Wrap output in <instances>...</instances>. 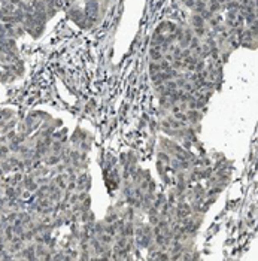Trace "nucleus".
Returning a JSON list of instances; mask_svg holds the SVG:
<instances>
[{
  "instance_id": "1",
  "label": "nucleus",
  "mask_w": 258,
  "mask_h": 261,
  "mask_svg": "<svg viewBox=\"0 0 258 261\" xmlns=\"http://www.w3.org/2000/svg\"><path fill=\"white\" fill-rule=\"evenodd\" d=\"M200 118H201V113L197 109H190L188 112H186V121H191V124L199 123Z\"/></svg>"
},
{
  "instance_id": "2",
  "label": "nucleus",
  "mask_w": 258,
  "mask_h": 261,
  "mask_svg": "<svg viewBox=\"0 0 258 261\" xmlns=\"http://www.w3.org/2000/svg\"><path fill=\"white\" fill-rule=\"evenodd\" d=\"M97 239H99V240H100V243H103V245H110V243H113V236L108 234L106 231H103V233L97 234Z\"/></svg>"
},
{
  "instance_id": "3",
  "label": "nucleus",
  "mask_w": 258,
  "mask_h": 261,
  "mask_svg": "<svg viewBox=\"0 0 258 261\" xmlns=\"http://www.w3.org/2000/svg\"><path fill=\"white\" fill-rule=\"evenodd\" d=\"M124 236H127V237H133L134 236V224H133V221H125Z\"/></svg>"
},
{
  "instance_id": "4",
  "label": "nucleus",
  "mask_w": 258,
  "mask_h": 261,
  "mask_svg": "<svg viewBox=\"0 0 258 261\" xmlns=\"http://www.w3.org/2000/svg\"><path fill=\"white\" fill-rule=\"evenodd\" d=\"M190 21H191V24L194 26V29H196V27H203V24H204V19H203L199 14H194V15L190 18Z\"/></svg>"
},
{
  "instance_id": "5",
  "label": "nucleus",
  "mask_w": 258,
  "mask_h": 261,
  "mask_svg": "<svg viewBox=\"0 0 258 261\" xmlns=\"http://www.w3.org/2000/svg\"><path fill=\"white\" fill-rule=\"evenodd\" d=\"M167 121L170 124V128H173V130H178V128H181V127L185 125L183 121H178V120H175V118H167Z\"/></svg>"
},
{
  "instance_id": "6",
  "label": "nucleus",
  "mask_w": 258,
  "mask_h": 261,
  "mask_svg": "<svg viewBox=\"0 0 258 261\" xmlns=\"http://www.w3.org/2000/svg\"><path fill=\"white\" fill-rule=\"evenodd\" d=\"M5 196H6L8 199H18L16 191H15V186L8 185V186H6V191H5Z\"/></svg>"
},
{
  "instance_id": "7",
  "label": "nucleus",
  "mask_w": 258,
  "mask_h": 261,
  "mask_svg": "<svg viewBox=\"0 0 258 261\" xmlns=\"http://www.w3.org/2000/svg\"><path fill=\"white\" fill-rule=\"evenodd\" d=\"M94 233H96V236L97 234H100V233H103L105 231V221H99V222H94Z\"/></svg>"
},
{
  "instance_id": "8",
  "label": "nucleus",
  "mask_w": 258,
  "mask_h": 261,
  "mask_svg": "<svg viewBox=\"0 0 258 261\" xmlns=\"http://www.w3.org/2000/svg\"><path fill=\"white\" fill-rule=\"evenodd\" d=\"M149 72H151V75H155V73H158V72H161V67H160V63H157V61H152V63L149 64Z\"/></svg>"
},
{
  "instance_id": "9",
  "label": "nucleus",
  "mask_w": 258,
  "mask_h": 261,
  "mask_svg": "<svg viewBox=\"0 0 258 261\" xmlns=\"http://www.w3.org/2000/svg\"><path fill=\"white\" fill-rule=\"evenodd\" d=\"M19 145H21V143H18V142H15V140H11L8 146H9V151H11V152H14V154H18V152H19Z\"/></svg>"
},
{
  "instance_id": "10",
  "label": "nucleus",
  "mask_w": 258,
  "mask_h": 261,
  "mask_svg": "<svg viewBox=\"0 0 258 261\" xmlns=\"http://www.w3.org/2000/svg\"><path fill=\"white\" fill-rule=\"evenodd\" d=\"M116 219H118V213L112 212V213H109V215L105 218V224H112V222H115Z\"/></svg>"
},
{
  "instance_id": "11",
  "label": "nucleus",
  "mask_w": 258,
  "mask_h": 261,
  "mask_svg": "<svg viewBox=\"0 0 258 261\" xmlns=\"http://www.w3.org/2000/svg\"><path fill=\"white\" fill-rule=\"evenodd\" d=\"M105 231L108 233V234H110V236H115L116 234V227H115V224L112 222V224H106L105 225Z\"/></svg>"
},
{
  "instance_id": "12",
  "label": "nucleus",
  "mask_w": 258,
  "mask_h": 261,
  "mask_svg": "<svg viewBox=\"0 0 258 261\" xmlns=\"http://www.w3.org/2000/svg\"><path fill=\"white\" fill-rule=\"evenodd\" d=\"M16 218H18V212H15V210H11L8 215H6V219H8L9 224H14Z\"/></svg>"
},
{
  "instance_id": "13",
  "label": "nucleus",
  "mask_w": 258,
  "mask_h": 261,
  "mask_svg": "<svg viewBox=\"0 0 258 261\" xmlns=\"http://www.w3.org/2000/svg\"><path fill=\"white\" fill-rule=\"evenodd\" d=\"M173 118L175 120H178V121H186V113H183L182 110H178V112H175L173 113Z\"/></svg>"
},
{
  "instance_id": "14",
  "label": "nucleus",
  "mask_w": 258,
  "mask_h": 261,
  "mask_svg": "<svg viewBox=\"0 0 258 261\" xmlns=\"http://www.w3.org/2000/svg\"><path fill=\"white\" fill-rule=\"evenodd\" d=\"M164 87H166V90H169V91H173V90H178V87H176V82L175 81H166L164 82Z\"/></svg>"
},
{
  "instance_id": "15",
  "label": "nucleus",
  "mask_w": 258,
  "mask_h": 261,
  "mask_svg": "<svg viewBox=\"0 0 258 261\" xmlns=\"http://www.w3.org/2000/svg\"><path fill=\"white\" fill-rule=\"evenodd\" d=\"M199 15H200V16H201L203 19H210V18H212V16H214V14H212V12H210L209 9H204V11H201V12H200Z\"/></svg>"
},
{
  "instance_id": "16",
  "label": "nucleus",
  "mask_w": 258,
  "mask_h": 261,
  "mask_svg": "<svg viewBox=\"0 0 258 261\" xmlns=\"http://www.w3.org/2000/svg\"><path fill=\"white\" fill-rule=\"evenodd\" d=\"M158 160L163 161V163H166V164L170 163V157H169L166 152H160V154H158Z\"/></svg>"
},
{
  "instance_id": "17",
  "label": "nucleus",
  "mask_w": 258,
  "mask_h": 261,
  "mask_svg": "<svg viewBox=\"0 0 258 261\" xmlns=\"http://www.w3.org/2000/svg\"><path fill=\"white\" fill-rule=\"evenodd\" d=\"M151 227H152L151 224L142 225V233H143V234H148V236H154V234H152V228H151Z\"/></svg>"
},
{
  "instance_id": "18",
  "label": "nucleus",
  "mask_w": 258,
  "mask_h": 261,
  "mask_svg": "<svg viewBox=\"0 0 258 261\" xmlns=\"http://www.w3.org/2000/svg\"><path fill=\"white\" fill-rule=\"evenodd\" d=\"M160 67H161V72H163V70H169V69H170V63H169L167 60H164V58H161V63H160Z\"/></svg>"
},
{
  "instance_id": "19",
  "label": "nucleus",
  "mask_w": 258,
  "mask_h": 261,
  "mask_svg": "<svg viewBox=\"0 0 258 261\" xmlns=\"http://www.w3.org/2000/svg\"><path fill=\"white\" fill-rule=\"evenodd\" d=\"M158 221H160L158 213H157V215H149V224H151V225H157Z\"/></svg>"
},
{
  "instance_id": "20",
  "label": "nucleus",
  "mask_w": 258,
  "mask_h": 261,
  "mask_svg": "<svg viewBox=\"0 0 258 261\" xmlns=\"http://www.w3.org/2000/svg\"><path fill=\"white\" fill-rule=\"evenodd\" d=\"M34 181L37 182L39 186H40V185H45V184H48V178H46V176H39V178H36Z\"/></svg>"
},
{
  "instance_id": "21",
  "label": "nucleus",
  "mask_w": 258,
  "mask_h": 261,
  "mask_svg": "<svg viewBox=\"0 0 258 261\" xmlns=\"http://www.w3.org/2000/svg\"><path fill=\"white\" fill-rule=\"evenodd\" d=\"M5 136H6V139L11 142V140H14V139L16 137V131H14V128H12V130H9V131H8Z\"/></svg>"
},
{
  "instance_id": "22",
  "label": "nucleus",
  "mask_w": 258,
  "mask_h": 261,
  "mask_svg": "<svg viewBox=\"0 0 258 261\" xmlns=\"http://www.w3.org/2000/svg\"><path fill=\"white\" fill-rule=\"evenodd\" d=\"M194 33H196L197 36H204V34H206V30H204V27H196V29H194Z\"/></svg>"
},
{
  "instance_id": "23",
  "label": "nucleus",
  "mask_w": 258,
  "mask_h": 261,
  "mask_svg": "<svg viewBox=\"0 0 258 261\" xmlns=\"http://www.w3.org/2000/svg\"><path fill=\"white\" fill-rule=\"evenodd\" d=\"M64 170H66V164H60V163L55 164V172L57 173H63Z\"/></svg>"
},
{
  "instance_id": "24",
  "label": "nucleus",
  "mask_w": 258,
  "mask_h": 261,
  "mask_svg": "<svg viewBox=\"0 0 258 261\" xmlns=\"http://www.w3.org/2000/svg\"><path fill=\"white\" fill-rule=\"evenodd\" d=\"M79 200H78V194H70V197H69V203L70 204H75V203H78Z\"/></svg>"
},
{
  "instance_id": "25",
  "label": "nucleus",
  "mask_w": 258,
  "mask_h": 261,
  "mask_svg": "<svg viewBox=\"0 0 258 261\" xmlns=\"http://www.w3.org/2000/svg\"><path fill=\"white\" fill-rule=\"evenodd\" d=\"M22 178H24L22 172H16V173H15V176H14V179H15L16 182H21V181H22Z\"/></svg>"
},
{
  "instance_id": "26",
  "label": "nucleus",
  "mask_w": 258,
  "mask_h": 261,
  "mask_svg": "<svg viewBox=\"0 0 258 261\" xmlns=\"http://www.w3.org/2000/svg\"><path fill=\"white\" fill-rule=\"evenodd\" d=\"M87 197H88V194H87V191H82L81 194H78V200H79V201H84V200H85Z\"/></svg>"
},
{
  "instance_id": "27",
  "label": "nucleus",
  "mask_w": 258,
  "mask_h": 261,
  "mask_svg": "<svg viewBox=\"0 0 258 261\" xmlns=\"http://www.w3.org/2000/svg\"><path fill=\"white\" fill-rule=\"evenodd\" d=\"M52 260H64V254H63V252L52 254Z\"/></svg>"
},
{
  "instance_id": "28",
  "label": "nucleus",
  "mask_w": 258,
  "mask_h": 261,
  "mask_svg": "<svg viewBox=\"0 0 258 261\" xmlns=\"http://www.w3.org/2000/svg\"><path fill=\"white\" fill-rule=\"evenodd\" d=\"M81 260H90V255H88V251H82V254H81V257H79Z\"/></svg>"
},
{
  "instance_id": "29",
  "label": "nucleus",
  "mask_w": 258,
  "mask_h": 261,
  "mask_svg": "<svg viewBox=\"0 0 258 261\" xmlns=\"http://www.w3.org/2000/svg\"><path fill=\"white\" fill-rule=\"evenodd\" d=\"M183 146H185V149H190V148H191V146H193V143H191V142H190V140H186V142H185V145H183Z\"/></svg>"
},
{
  "instance_id": "30",
  "label": "nucleus",
  "mask_w": 258,
  "mask_h": 261,
  "mask_svg": "<svg viewBox=\"0 0 258 261\" xmlns=\"http://www.w3.org/2000/svg\"><path fill=\"white\" fill-rule=\"evenodd\" d=\"M185 252H186V251H185ZM181 260H191V254L186 252L185 255H182V258H181Z\"/></svg>"
},
{
  "instance_id": "31",
  "label": "nucleus",
  "mask_w": 258,
  "mask_h": 261,
  "mask_svg": "<svg viewBox=\"0 0 258 261\" xmlns=\"http://www.w3.org/2000/svg\"><path fill=\"white\" fill-rule=\"evenodd\" d=\"M21 2H22V0H11V3H12L14 6H18V5H19Z\"/></svg>"
},
{
  "instance_id": "32",
  "label": "nucleus",
  "mask_w": 258,
  "mask_h": 261,
  "mask_svg": "<svg viewBox=\"0 0 258 261\" xmlns=\"http://www.w3.org/2000/svg\"><path fill=\"white\" fill-rule=\"evenodd\" d=\"M0 164H2V160H0Z\"/></svg>"
},
{
  "instance_id": "33",
  "label": "nucleus",
  "mask_w": 258,
  "mask_h": 261,
  "mask_svg": "<svg viewBox=\"0 0 258 261\" xmlns=\"http://www.w3.org/2000/svg\"><path fill=\"white\" fill-rule=\"evenodd\" d=\"M0 136H2V133H0Z\"/></svg>"
}]
</instances>
